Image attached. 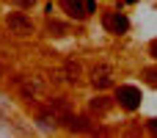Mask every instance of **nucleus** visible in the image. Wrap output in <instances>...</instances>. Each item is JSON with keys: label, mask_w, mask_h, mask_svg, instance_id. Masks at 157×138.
<instances>
[{"label": "nucleus", "mask_w": 157, "mask_h": 138, "mask_svg": "<svg viewBox=\"0 0 157 138\" xmlns=\"http://www.w3.org/2000/svg\"><path fill=\"white\" fill-rule=\"evenodd\" d=\"M63 11L75 19H88L97 11V0H61Z\"/></svg>", "instance_id": "obj_1"}, {"label": "nucleus", "mask_w": 157, "mask_h": 138, "mask_svg": "<svg viewBox=\"0 0 157 138\" xmlns=\"http://www.w3.org/2000/svg\"><path fill=\"white\" fill-rule=\"evenodd\" d=\"M17 86H19V94H22L28 102H30V100H39V97L44 94V80L36 77V75H30V77H19Z\"/></svg>", "instance_id": "obj_2"}, {"label": "nucleus", "mask_w": 157, "mask_h": 138, "mask_svg": "<svg viewBox=\"0 0 157 138\" xmlns=\"http://www.w3.org/2000/svg\"><path fill=\"white\" fill-rule=\"evenodd\" d=\"M6 25H8V30L17 33V36H30V33H33V22H30V17H25L22 11H11V14L6 17Z\"/></svg>", "instance_id": "obj_3"}, {"label": "nucleus", "mask_w": 157, "mask_h": 138, "mask_svg": "<svg viewBox=\"0 0 157 138\" xmlns=\"http://www.w3.org/2000/svg\"><path fill=\"white\" fill-rule=\"evenodd\" d=\"M116 100H119V105H121V108L135 111V108L141 105V89H135V86H119Z\"/></svg>", "instance_id": "obj_4"}, {"label": "nucleus", "mask_w": 157, "mask_h": 138, "mask_svg": "<svg viewBox=\"0 0 157 138\" xmlns=\"http://www.w3.org/2000/svg\"><path fill=\"white\" fill-rule=\"evenodd\" d=\"M91 83H94L97 89L113 86V66H110V64H97V66L91 69Z\"/></svg>", "instance_id": "obj_5"}, {"label": "nucleus", "mask_w": 157, "mask_h": 138, "mask_svg": "<svg viewBox=\"0 0 157 138\" xmlns=\"http://www.w3.org/2000/svg\"><path fill=\"white\" fill-rule=\"evenodd\" d=\"M105 28L108 30H113V33H124L127 28H130V19L124 17V14H119V11H113V14H105Z\"/></svg>", "instance_id": "obj_6"}, {"label": "nucleus", "mask_w": 157, "mask_h": 138, "mask_svg": "<svg viewBox=\"0 0 157 138\" xmlns=\"http://www.w3.org/2000/svg\"><path fill=\"white\" fill-rule=\"evenodd\" d=\"M80 72H83V69H80V64H77L75 58H69V61L63 64V72H61V77H66L69 83H77V80H80Z\"/></svg>", "instance_id": "obj_7"}, {"label": "nucleus", "mask_w": 157, "mask_h": 138, "mask_svg": "<svg viewBox=\"0 0 157 138\" xmlns=\"http://www.w3.org/2000/svg\"><path fill=\"white\" fill-rule=\"evenodd\" d=\"M58 122H61V116H58L52 108H47L44 113H39V127H44V130H50V127H58Z\"/></svg>", "instance_id": "obj_8"}, {"label": "nucleus", "mask_w": 157, "mask_h": 138, "mask_svg": "<svg viewBox=\"0 0 157 138\" xmlns=\"http://www.w3.org/2000/svg\"><path fill=\"white\" fill-rule=\"evenodd\" d=\"M63 122H66V127H69V130H77V133L88 130V122H86L83 116H72V113H66V116H63Z\"/></svg>", "instance_id": "obj_9"}, {"label": "nucleus", "mask_w": 157, "mask_h": 138, "mask_svg": "<svg viewBox=\"0 0 157 138\" xmlns=\"http://www.w3.org/2000/svg\"><path fill=\"white\" fill-rule=\"evenodd\" d=\"M108 105H110L108 97H94V100H91V111H94V113H105Z\"/></svg>", "instance_id": "obj_10"}, {"label": "nucleus", "mask_w": 157, "mask_h": 138, "mask_svg": "<svg viewBox=\"0 0 157 138\" xmlns=\"http://www.w3.org/2000/svg\"><path fill=\"white\" fill-rule=\"evenodd\" d=\"M47 30H50V36H66V25L63 22H55V19L47 25Z\"/></svg>", "instance_id": "obj_11"}, {"label": "nucleus", "mask_w": 157, "mask_h": 138, "mask_svg": "<svg viewBox=\"0 0 157 138\" xmlns=\"http://www.w3.org/2000/svg\"><path fill=\"white\" fill-rule=\"evenodd\" d=\"M144 77H146L152 86H157V69H146V72H144Z\"/></svg>", "instance_id": "obj_12"}, {"label": "nucleus", "mask_w": 157, "mask_h": 138, "mask_svg": "<svg viewBox=\"0 0 157 138\" xmlns=\"http://www.w3.org/2000/svg\"><path fill=\"white\" fill-rule=\"evenodd\" d=\"M149 53H152V55H155V58H157V39H155V41H152V47H149Z\"/></svg>", "instance_id": "obj_13"}, {"label": "nucleus", "mask_w": 157, "mask_h": 138, "mask_svg": "<svg viewBox=\"0 0 157 138\" xmlns=\"http://www.w3.org/2000/svg\"><path fill=\"white\" fill-rule=\"evenodd\" d=\"M149 127H152V133H157V119H152V122H149Z\"/></svg>", "instance_id": "obj_14"}, {"label": "nucleus", "mask_w": 157, "mask_h": 138, "mask_svg": "<svg viewBox=\"0 0 157 138\" xmlns=\"http://www.w3.org/2000/svg\"><path fill=\"white\" fill-rule=\"evenodd\" d=\"M0 77H3V66H0Z\"/></svg>", "instance_id": "obj_15"}]
</instances>
